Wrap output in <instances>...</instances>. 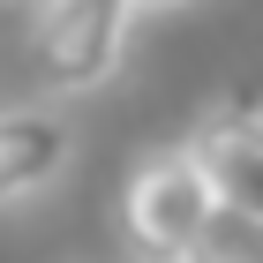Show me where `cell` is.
I'll list each match as a JSON object with an SVG mask.
<instances>
[{
    "label": "cell",
    "instance_id": "cell-1",
    "mask_svg": "<svg viewBox=\"0 0 263 263\" xmlns=\"http://www.w3.org/2000/svg\"><path fill=\"white\" fill-rule=\"evenodd\" d=\"M128 38H136V8L128 0H38L30 8V83H38V105L105 90L128 61Z\"/></svg>",
    "mask_w": 263,
    "mask_h": 263
},
{
    "label": "cell",
    "instance_id": "cell-2",
    "mask_svg": "<svg viewBox=\"0 0 263 263\" xmlns=\"http://www.w3.org/2000/svg\"><path fill=\"white\" fill-rule=\"evenodd\" d=\"M211 211H218V196L196 181V165H188L181 151H158V158L128 165L121 203H113V218H121V248H128L136 263H181Z\"/></svg>",
    "mask_w": 263,
    "mask_h": 263
},
{
    "label": "cell",
    "instance_id": "cell-3",
    "mask_svg": "<svg viewBox=\"0 0 263 263\" xmlns=\"http://www.w3.org/2000/svg\"><path fill=\"white\" fill-rule=\"evenodd\" d=\"M181 158L196 165V181L218 203H241L256 211V181H263V105L248 83H233L218 105H203V121L188 128Z\"/></svg>",
    "mask_w": 263,
    "mask_h": 263
},
{
    "label": "cell",
    "instance_id": "cell-4",
    "mask_svg": "<svg viewBox=\"0 0 263 263\" xmlns=\"http://www.w3.org/2000/svg\"><path fill=\"white\" fill-rule=\"evenodd\" d=\"M76 158V128L61 105H0V211L53 188Z\"/></svg>",
    "mask_w": 263,
    "mask_h": 263
},
{
    "label": "cell",
    "instance_id": "cell-5",
    "mask_svg": "<svg viewBox=\"0 0 263 263\" xmlns=\"http://www.w3.org/2000/svg\"><path fill=\"white\" fill-rule=\"evenodd\" d=\"M181 263H263V211H241V203H218L203 233L188 241Z\"/></svg>",
    "mask_w": 263,
    "mask_h": 263
},
{
    "label": "cell",
    "instance_id": "cell-6",
    "mask_svg": "<svg viewBox=\"0 0 263 263\" xmlns=\"http://www.w3.org/2000/svg\"><path fill=\"white\" fill-rule=\"evenodd\" d=\"M136 15H158V8H188V0H128Z\"/></svg>",
    "mask_w": 263,
    "mask_h": 263
}]
</instances>
